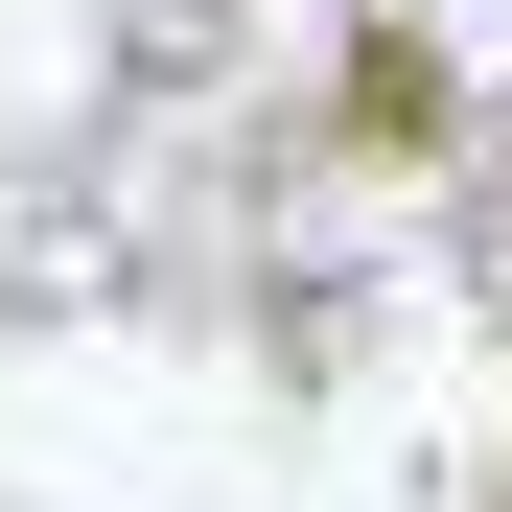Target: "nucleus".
Returning <instances> with one entry per match:
<instances>
[{"mask_svg": "<svg viewBox=\"0 0 512 512\" xmlns=\"http://www.w3.org/2000/svg\"><path fill=\"white\" fill-rule=\"evenodd\" d=\"M350 117H373V140H443V70H419V24H396V47H350Z\"/></svg>", "mask_w": 512, "mask_h": 512, "instance_id": "obj_1", "label": "nucleus"}]
</instances>
